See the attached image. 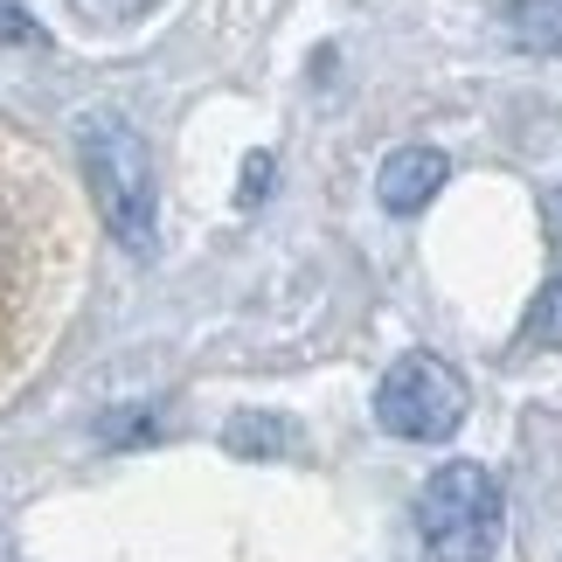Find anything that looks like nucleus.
<instances>
[{"label":"nucleus","instance_id":"nucleus-7","mask_svg":"<svg viewBox=\"0 0 562 562\" xmlns=\"http://www.w3.org/2000/svg\"><path fill=\"white\" fill-rule=\"evenodd\" d=\"M521 348H542V355L562 348V271L549 278L542 292H535V306H528V319H521Z\"/></svg>","mask_w":562,"mask_h":562},{"label":"nucleus","instance_id":"nucleus-9","mask_svg":"<svg viewBox=\"0 0 562 562\" xmlns=\"http://www.w3.org/2000/svg\"><path fill=\"white\" fill-rule=\"evenodd\" d=\"M0 42H8V49H42V21L21 8V0H0Z\"/></svg>","mask_w":562,"mask_h":562},{"label":"nucleus","instance_id":"nucleus-5","mask_svg":"<svg viewBox=\"0 0 562 562\" xmlns=\"http://www.w3.org/2000/svg\"><path fill=\"white\" fill-rule=\"evenodd\" d=\"M223 445L236 451V459H292L306 438H299V424L278 417V409H244V417H229Z\"/></svg>","mask_w":562,"mask_h":562},{"label":"nucleus","instance_id":"nucleus-6","mask_svg":"<svg viewBox=\"0 0 562 562\" xmlns=\"http://www.w3.org/2000/svg\"><path fill=\"white\" fill-rule=\"evenodd\" d=\"M507 35L535 56H555L562 49V0H514L507 8Z\"/></svg>","mask_w":562,"mask_h":562},{"label":"nucleus","instance_id":"nucleus-8","mask_svg":"<svg viewBox=\"0 0 562 562\" xmlns=\"http://www.w3.org/2000/svg\"><path fill=\"white\" fill-rule=\"evenodd\" d=\"M77 21H91V29H125V21H139L154 0H63Z\"/></svg>","mask_w":562,"mask_h":562},{"label":"nucleus","instance_id":"nucleus-2","mask_svg":"<svg viewBox=\"0 0 562 562\" xmlns=\"http://www.w3.org/2000/svg\"><path fill=\"white\" fill-rule=\"evenodd\" d=\"M417 521H424V549L438 562H493L501 555V528H507L501 480L480 459H451L424 480Z\"/></svg>","mask_w":562,"mask_h":562},{"label":"nucleus","instance_id":"nucleus-4","mask_svg":"<svg viewBox=\"0 0 562 562\" xmlns=\"http://www.w3.org/2000/svg\"><path fill=\"white\" fill-rule=\"evenodd\" d=\"M451 181V160L438 154V146H403V154L382 160L375 175V202L389 215H424L430 202H438V188Z\"/></svg>","mask_w":562,"mask_h":562},{"label":"nucleus","instance_id":"nucleus-10","mask_svg":"<svg viewBox=\"0 0 562 562\" xmlns=\"http://www.w3.org/2000/svg\"><path fill=\"white\" fill-rule=\"evenodd\" d=\"M265 181H271V154H250V160H244V202H257V194H265Z\"/></svg>","mask_w":562,"mask_h":562},{"label":"nucleus","instance_id":"nucleus-1","mask_svg":"<svg viewBox=\"0 0 562 562\" xmlns=\"http://www.w3.org/2000/svg\"><path fill=\"white\" fill-rule=\"evenodd\" d=\"M77 160H83V181H91V202L104 215V229H112L125 250H154L160 194H154L146 139L119 112H83L77 119Z\"/></svg>","mask_w":562,"mask_h":562},{"label":"nucleus","instance_id":"nucleus-3","mask_svg":"<svg viewBox=\"0 0 562 562\" xmlns=\"http://www.w3.org/2000/svg\"><path fill=\"white\" fill-rule=\"evenodd\" d=\"M465 409H472V389L445 355H403L375 389V417H382L389 438H403V445L459 438Z\"/></svg>","mask_w":562,"mask_h":562}]
</instances>
